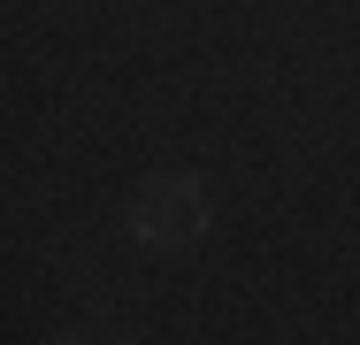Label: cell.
<instances>
[{
	"label": "cell",
	"instance_id": "1",
	"mask_svg": "<svg viewBox=\"0 0 360 345\" xmlns=\"http://www.w3.org/2000/svg\"><path fill=\"white\" fill-rule=\"evenodd\" d=\"M123 222H131V238H139L146 253H184V246L207 238L215 192L192 169H153V177H139V192L123 200Z\"/></svg>",
	"mask_w": 360,
	"mask_h": 345
},
{
	"label": "cell",
	"instance_id": "2",
	"mask_svg": "<svg viewBox=\"0 0 360 345\" xmlns=\"http://www.w3.org/2000/svg\"><path fill=\"white\" fill-rule=\"evenodd\" d=\"M54 345H123V338H115V330H62Z\"/></svg>",
	"mask_w": 360,
	"mask_h": 345
}]
</instances>
